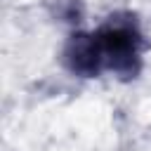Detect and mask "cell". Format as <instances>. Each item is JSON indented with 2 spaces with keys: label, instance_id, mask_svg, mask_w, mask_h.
I'll return each instance as SVG.
<instances>
[{
  "label": "cell",
  "instance_id": "2",
  "mask_svg": "<svg viewBox=\"0 0 151 151\" xmlns=\"http://www.w3.org/2000/svg\"><path fill=\"white\" fill-rule=\"evenodd\" d=\"M64 61L73 73L83 78L99 76L101 68L106 66H104V54L97 33H73L64 47Z\"/></svg>",
  "mask_w": 151,
  "mask_h": 151
},
{
  "label": "cell",
  "instance_id": "1",
  "mask_svg": "<svg viewBox=\"0 0 151 151\" xmlns=\"http://www.w3.org/2000/svg\"><path fill=\"white\" fill-rule=\"evenodd\" d=\"M104 66L118 76H137L142 66V50L144 35L132 17H109L106 24L97 31Z\"/></svg>",
  "mask_w": 151,
  "mask_h": 151
}]
</instances>
